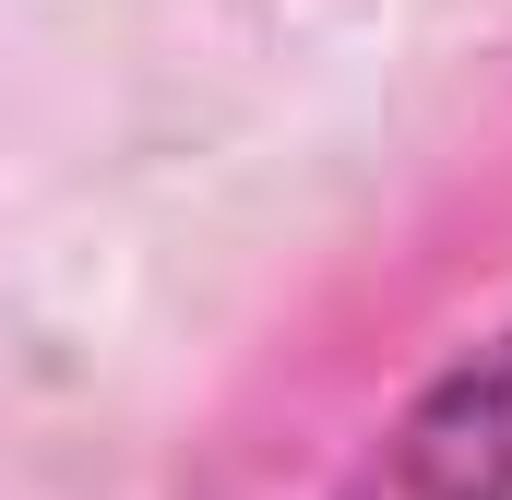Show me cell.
Wrapping results in <instances>:
<instances>
[{
    "label": "cell",
    "mask_w": 512,
    "mask_h": 500,
    "mask_svg": "<svg viewBox=\"0 0 512 500\" xmlns=\"http://www.w3.org/2000/svg\"><path fill=\"white\" fill-rule=\"evenodd\" d=\"M346 500H512V346L465 358L441 393H417Z\"/></svg>",
    "instance_id": "cell-1"
}]
</instances>
